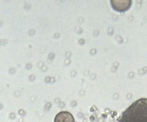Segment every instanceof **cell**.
<instances>
[{
    "mask_svg": "<svg viewBox=\"0 0 147 122\" xmlns=\"http://www.w3.org/2000/svg\"><path fill=\"white\" fill-rule=\"evenodd\" d=\"M119 122H147V99H140L122 114Z\"/></svg>",
    "mask_w": 147,
    "mask_h": 122,
    "instance_id": "6da1fadb",
    "label": "cell"
},
{
    "mask_svg": "<svg viewBox=\"0 0 147 122\" xmlns=\"http://www.w3.org/2000/svg\"><path fill=\"white\" fill-rule=\"evenodd\" d=\"M54 122H75V120L71 113L67 111H62L56 115Z\"/></svg>",
    "mask_w": 147,
    "mask_h": 122,
    "instance_id": "7a4b0ae2",
    "label": "cell"
}]
</instances>
